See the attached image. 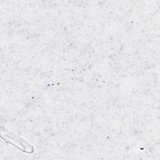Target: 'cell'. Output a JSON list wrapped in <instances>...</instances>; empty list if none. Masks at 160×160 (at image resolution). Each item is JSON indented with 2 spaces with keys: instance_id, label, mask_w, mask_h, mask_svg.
<instances>
[{
  "instance_id": "cell-1",
  "label": "cell",
  "mask_w": 160,
  "mask_h": 160,
  "mask_svg": "<svg viewBox=\"0 0 160 160\" xmlns=\"http://www.w3.org/2000/svg\"><path fill=\"white\" fill-rule=\"evenodd\" d=\"M1 130L4 132V138H2L4 141L12 144L24 152L28 153H32L34 152L33 146L18 134L7 129L6 128L4 130L1 128Z\"/></svg>"
}]
</instances>
